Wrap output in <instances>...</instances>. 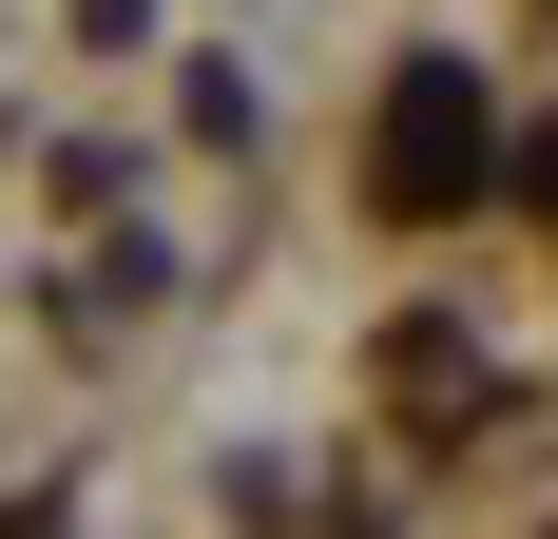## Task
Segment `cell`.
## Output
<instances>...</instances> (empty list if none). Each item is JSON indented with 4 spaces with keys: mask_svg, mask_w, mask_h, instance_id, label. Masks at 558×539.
<instances>
[{
    "mask_svg": "<svg viewBox=\"0 0 558 539\" xmlns=\"http://www.w3.org/2000/svg\"><path fill=\"white\" fill-rule=\"evenodd\" d=\"M462 155H482V135H462V77L424 58V77H404V135H386V213H444Z\"/></svg>",
    "mask_w": 558,
    "mask_h": 539,
    "instance_id": "cell-1",
    "label": "cell"
}]
</instances>
